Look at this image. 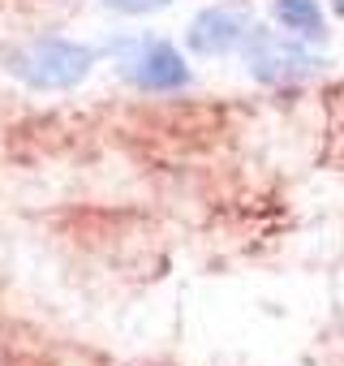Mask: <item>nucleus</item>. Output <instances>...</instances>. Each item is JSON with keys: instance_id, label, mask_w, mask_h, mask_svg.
<instances>
[{"instance_id": "obj_1", "label": "nucleus", "mask_w": 344, "mask_h": 366, "mask_svg": "<svg viewBox=\"0 0 344 366\" xmlns=\"http://www.w3.org/2000/svg\"><path fill=\"white\" fill-rule=\"evenodd\" d=\"M9 74L22 78L26 86H39V91H69L78 86L91 65H95V52L74 44V39H35L26 48H14L5 56Z\"/></svg>"}, {"instance_id": "obj_2", "label": "nucleus", "mask_w": 344, "mask_h": 366, "mask_svg": "<svg viewBox=\"0 0 344 366\" xmlns=\"http://www.w3.org/2000/svg\"><path fill=\"white\" fill-rule=\"evenodd\" d=\"M246 61H250V74L258 78V82H271V86H280V82H301V78H310L323 61L314 56V52H305L297 39H275V35H267V31H254L250 39H246Z\"/></svg>"}, {"instance_id": "obj_3", "label": "nucleus", "mask_w": 344, "mask_h": 366, "mask_svg": "<svg viewBox=\"0 0 344 366\" xmlns=\"http://www.w3.org/2000/svg\"><path fill=\"white\" fill-rule=\"evenodd\" d=\"M121 74H129L133 86L142 91H181L190 86V65L172 52L168 44L159 39H142V44H129V56H121Z\"/></svg>"}, {"instance_id": "obj_4", "label": "nucleus", "mask_w": 344, "mask_h": 366, "mask_svg": "<svg viewBox=\"0 0 344 366\" xmlns=\"http://www.w3.org/2000/svg\"><path fill=\"white\" fill-rule=\"evenodd\" d=\"M254 35V22L246 9H207L190 22V48L198 56H224V52H237L246 48V39Z\"/></svg>"}, {"instance_id": "obj_5", "label": "nucleus", "mask_w": 344, "mask_h": 366, "mask_svg": "<svg viewBox=\"0 0 344 366\" xmlns=\"http://www.w3.org/2000/svg\"><path fill=\"white\" fill-rule=\"evenodd\" d=\"M275 18L284 31H293V39H323L327 35L318 0H275Z\"/></svg>"}, {"instance_id": "obj_6", "label": "nucleus", "mask_w": 344, "mask_h": 366, "mask_svg": "<svg viewBox=\"0 0 344 366\" xmlns=\"http://www.w3.org/2000/svg\"><path fill=\"white\" fill-rule=\"evenodd\" d=\"M108 5H116V9H125V14H151V9L168 5V0H108Z\"/></svg>"}, {"instance_id": "obj_7", "label": "nucleus", "mask_w": 344, "mask_h": 366, "mask_svg": "<svg viewBox=\"0 0 344 366\" xmlns=\"http://www.w3.org/2000/svg\"><path fill=\"white\" fill-rule=\"evenodd\" d=\"M335 9H340V14H344V0H335Z\"/></svg>"}]
</instances>
